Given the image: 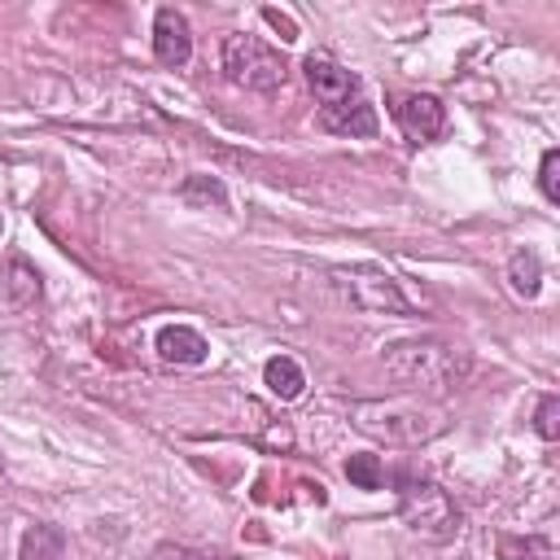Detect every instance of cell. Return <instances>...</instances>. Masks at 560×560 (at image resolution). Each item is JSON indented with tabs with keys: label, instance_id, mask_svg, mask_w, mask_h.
I'll list each match as a JSON object with an SVG mask.
<instances>
[{
	"label": "cell",
	"instance_id": "cell-17",
	"mask_svg": "<svg viewBox=\"0 0 560 560\" xmlns=\"http://www.w3.org/2000/svg\"><path fill=\"white\" fill-rule=\"evenodd\" d=\"M341 468H346L350 486H359V490H381V486H385V464H381V455H372V451L346 455Z\"/></svg>",
	"mask_w": 560,
	"mask_h": 560
},
{
	"label": "cell",
	"instance_id": "cell-1",
	"mask_svg": "<svg viewBox=\"0 0 560 560\" xmlns=\"http://www.w3.org/2000/svg\"><path fill=\"white\" fill-rule=\"evenodd\" d=\"M385 372L416 394H451L468 381L472 354L442 337H402L385 346Z\"/></svg>",
	"mask_w": 560,
	"mask_h": 560
},
{
	"label": "cell",
	"instance_id": "cell-4",
	"mask_svg": "<svg viewBox=\"0 0 560 560\" xmlns=\"http://www.w3.org/2000/svg\"><path fill=\"white\" fill-rule=\"evenodd\" d=\"M219 61H223V74L245 92H276L284 83V70H289L271 44H262L258 35H245V31H232L223 39Z\"/></svg>",
	"mask_w": 560,
	"mask_h": 560
},
{
	"label": "cell",
	"instance_id": "cell-5",
	"mask_svg": "<svg viewBox=\"0 0 560 560\" xmlns=\"http://www.w3.org/2000/svg\"><path fill=\"white\" fill-rule=\"evenodd\" d=\"M354 424L385 442H424L438 429V416L420 402H359Z\"/></svg>",
	"mask_w": 560,
	"mask_h": 560
},
{
	"label": "cell",
	"instance_id": "cell-10",
	"mask_svg": "<svg viewBox=\"0 0 560 560\" xmlns=\"http://www.w3.org/2000/svg\"><path fill=\"white\" fill-rule=\"evenodd\" d=\"M319 127H328L337 136H350V140H372L381 131V118H376V105L368 96H354L346 105L319 109Z\"/></svg>",
	"mask_w": 560,
	"mask_h": 560
},
{
	"label": "cell",
	"instance_id": "cell-14",
	"mask_svg": "<svg viewBox=\"0 0 560 560\" xmlns=\"http://www.w3.org/2000/svg\"><path fill=\"white\" fill-rule=\"evenodd\" d=\"M18 560H70V556H66V534H61L57 525H31V529L22 534Z\"/></svg>",
	"mask_w": 560,
	"mask_h": 560
},
{
	"label": "cell",
	"instance_id": "cell-21",
	"mask_svg": "<svg viewBox=\"0 0 560 560\" xmlns=\"http://www.w3.org/2000/svg\"><path fill=\"white\" fill-rule=\"evenodd\" d=\"M0 232H4V214H0Z\"/></svg>",
	"mask_w": 560,
	"mask_h": 560
},
{
	"label": "cell",
	"instance_id": "cell-18",
	"mask_svg": "<svg viewBox=\"0 0 560 560\" xmlns=\"http://www.w3.org/2000/svg\"><path fill=\"white\" fill-rule=\"evenodd\" d=\"M534 429H538L542 442H556V438H560V398H556V394H542V398H538Z\"/></svg>",
	"mask_w": 560,
	"mask_h": 560
},
{
	"label": "cell",
	"instance_id": "cell-6",
	"mask_svg": "<svg viewBox=\"0 0 560 560\" xmlns=\"http://www.w3.org/2000/svg\"><path fill=\"white\" fill-rule=\"evenodd\" d=\"M302 70H306V83H311V92H315L319 109H332V105H346V101L363 96L359 79H354L341 61H332L328 52H311V57L302 61Z\"/></svg>",
	"mask_w": 560,
	"mask_h": 560
},
{
	"label": "cell",
	"instance_id": "cell-15",
	"mask_svg": "<svg viewBox=\"0 0 560 560\" xmlns=\"http://www.w3.org/2000/svg\"><path fill=\"white\" fill-rule=\"evenodd\" d=\"M499 560H556V547L542 534H503Z\"/></svg>",
	"mask_w": 560,
	"mask_h": 560
},
{
	"label": "cell",
	"instance_id": "cell-19",
	"mask_svg": "<svg viewBox=\"0 0 560 560\" xmlns=\"http://www.w3.org/2000/svg\"><path fill=\"white\" fill-rule=\"evenodd\" d=\"M538 188H542V197L551 206L560 201V149H547L542 153V162H538Z\"/></svg>",
	"mask_w": 560,
	"mask_h": 560
},
{
	"label": "cell",
	"instance_id": "cell-2",
	"mask_svg": "<svg viewBox=\"0 0 560 560\" xmlns=\"http://www.w3.org/2000/svg\"><path fill=\"white\" fill-rule=\"evenodd\" d=\"M398 516L411 534L429 538V542H451L464 529V512L455 508V499L424 472H398Z\"/></svg>",
	"mask_w": 560,
	"mask_h": 560
},
{
	"label": "cell",
	"instance_id": "cell-20",
	"mask_svg": "<svg viewBox=\"0 0 560 560\" xmlns=\"http://www.w3.org/2000/svg\"><path fill=\"white\" fill-rule=\"evenodd\" d=\"M262 22H271V26L280 31V39H284V44H293V39H298V26H293L280 9H262Z\"/></svg>",
	"mask_w": 560,
	"mask_h": 560
},
{
	"label": "cell",
	"instance_id": "cell-3",
	"mask_svg": "<svg viewBox=\"0 0 560 560\" xmlns=\"http://www.w3.org/2000/svg\"><path fill=\"white\" fill-rule=\"evenodd\" d=\"M328 280L368 315H416V302L402 293V280L381 262H346L332 267Z\"/></svg>",
	"mask_w": 560,
	"mask_h": 560
},
{
	"label": "cell",
	"instance_id": "cell-12",
	"mask_svg": "<svg viewBox=\"0 0 560 560\" xmlns=\"http://www.w3.org/2000/svg\"><path fill=\"white\" fill-rule=\"evenodd\" d=\"M262 385H267L280 402H293V398H302V389H306V372H302V363H298L293 354H271V359L262 363Z\"/></svg>",
	"mask_w": 560,
	"mask_h": 560
},
{
	"label": "cell",
	"instance_id": "cell-9",
	"mask_svg": "<svg viewBox=\"0 0 560 560\" xmlns=\"http://www.w3.org/2000/svg\"><path fill=\"white\" fill-rule=\"evenodd\" d=\"M44 298V280H39V271L26 262V258H4L0 262V306H9V311H31L35 302Z\"/></svg>",
	"mask_w": 560,
	"mask_h": 560
},
{
	"label": "cell",
	"instance_id": "cell-7",
	"mask_svg": "<svg viewBox=\"0 0 560 560\" xmlns=\"http://www.w3.org/2000/svg\"><path fill=\"white\" fill-rule=\"evenodd\" d=\"M394 118L402 127V136L411 144H429L446 131V105L433 96V92H411V96H398L394 101Z\"/></svg>",
	"mask_w": 560,
	"mask_h": 560
},
{
	"label": "cell",
	"instance_id": "cell-8",
	"mask_svg": "<svg viewBox=\"0 0 560 560\" xmlns=\"http://www.w3.org/2000/svg\"><path fill=\"white\" fill-rule=\"evenodd\" d=\"M153 57L162 66H188L192 57V31H188V18L171 4H162L153 13Z\"/></svg>",
	"mask_w": 560,
	"mask_h": 560
},
{
	"label": "cell",
	"instance_id": "cell-16",
	"mask_svg": "<svg viewBox=\"0 0 560 560\" xmlns=\"http://www.w3.org/2000/svg\"><path fill=\"white\" fill-rule=\"evenodd\" d=\"M179 201H188V206H197V210H210V206H228V188L214 179V175H188L184 184H179Z\"/></svg>",
	"mask_w": 560,
	"mask_h": 560
},
{
	"label": "cell",
	"instance_id": "cell-13",
	"mask_svg": "<svg viewBox=\"0 0 560 560\" xmlns=\"http://www.w3.org/2000/svg\"><path fill=\"white\" fill-rule=\"evenodd\" d=\"M508 284H512L516 298L534 302V298L542 293V258H538L534 249H516V254L508 258Z\"/></svg>",
	"mask_w": 560,
	"mask_h": 560
},
{
	"label": "cell",
	"instance_id": "cell-11",
	"mask_svg": "<svg viewBox=\"0 0 560 560\" xmlns=\"http://www.w3.org/2000/svg\"><path fill=\"white\" fill-rule=\"evenodd\" d=\"M153 346H158V354L166 363H179V368H197L210 354V341L197 328H188V324H162L158 337H153Z\"/></svg>",
	"mask_w": 560,
	"mask_h": 560
}]
</instances>
